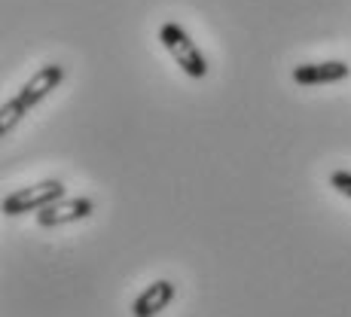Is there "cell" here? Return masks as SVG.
I'll use <instances>...</instances> for the list:
<instances>
[{"label":"cell","mask_w":351,"mask_h":317,"mask_svg":"<svg viewBox=\"0 0 351 317\" xmlns=\"http://www.w3.org/2000/svg\"><path fill=\"white\" fill-rule=\"evenodd\" d=\"M159 40L165 46V52L174 58V64L186 73L190 79H205L208 77V62L202 55V49L195 46V40L186 34L184 25L178 22H162Z\"/></svg>","instance_id":"obj_1"},{"label":"cell","mask_w":351,"mask_h":317,"mask_svg":"<svg viewBox=\"0 0 351 317\" xmlns=\"http://www.w3.org/2000/svg\"><path fill=\"white\" fill-rule=\"evenodd\" d=\"M64 199V183L62 180H40L34 186H25V190H16L3 199V214L6 217H22V214H37L43 211L46 205Z\"/></svg>","instance_id":"obj_2"},{"label":"cell","mask_w":351,"mask_h":317,"mask_svg":"<svg viewBox=\"0 0 351 317\" xmlns=\"http://www.w3.org/2000/svg\"><path fill=\"white\" fill-rule=\"evenodd\" d=\"M95 214V201L80 195V199H58L52 205H46L43 211L34 214L40 229H58V226H71V223L89 220Z\"/></svg>","instance_id":"obj_3"},{"label":"cell","mask_w":351,"mask_h":317,"mask_svg":"<svg viewBox=\"0 0 351 317\" xmlns=\"http://www.w3.org/2000/svg\"><path fill=\"white\" fill-rule=\"evenodd\" d=\"M62 83H64V67L56 64V62H52V64H43V67H40V71L28 79V83L19 89L16 101L22 104V110H34L40 101L49 98L52 89H58Z\"/></svg>","instance_id":"obj_4"},{"label":"cell","mask_w":351,"mask_h":317,"mask_svg":"<svg viewBox=\"0 0 351 317\" xmlns=\"http://www.w3.org/2000/svg\"><path fill=\"white\" fill-rule=\"evenodd\" d=\"M174 296H178V284H174V281H168V278L153 281V284H147L138 296H134L132 317H156L171 305Z\"/></svg>","instance_id":"obj_5"},{"label":"cell","mask_w":351,"mask_h":317,"mask_svg":"<svg viewBox=\"0 0 351 317\" xmlns=\"http://www.w3.org/2000/svg\"><path fill=\"white\" fill-rule=\"evenodd\" d=\"M351 77L346 62H321V64H296L290 79L296 86H321V83H342Z\"/></svg>","instance_id":"obj_6"},{"label":"cell","mask_w":351,"mask_h":317,"mask_svg":"<svg viewBox=\"0 0 351 317\" xmlns=\"http://www.w3.org/2000/svg\"><path fill=\"white\" fill-rule=\"evenodd\" d=\"M25 113H28V110H22V104H19L16 98L3 101V107H0V138H6V134H10L12 128L22 123Z\"/></svg>","instance_id":"obj_7"},{"label":"cell","mask_w":351,"mask_h":317,"mask_svg":"<svg viewBox=\"0 0 351 317\" xmlns=\"http://www.w3.org/2000/svg\"><path fill=\"white\" fill-rule=\"evenodd\" d=\"M330 186H333L336 192H342V195L351 199V171H333L330 174Z\"/></svg>","instance_id":"obj_8"}]
</instances>
